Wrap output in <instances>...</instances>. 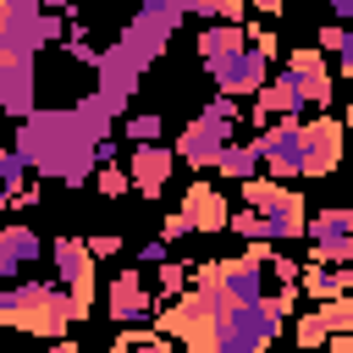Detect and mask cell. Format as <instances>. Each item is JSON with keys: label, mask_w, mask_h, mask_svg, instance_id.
I'll return each mask as SVG.
<instances>
[{"label": "cell", "mask_w": 353, "mask_h": 353, "mask_svg": "<svg viewBox=\"0 0 353 353\" xmlns=\"http://www.w3.org/2000/svg\"><path fill=\"white\" fill-rule=\"evenodd\" d=\"M171 171H176V149H165V143H132L127 176H132V193L138 199H160L165 182H171Z\"/></svg>", "instance_id": "obj_13"}, {"label": "cell", "mask_w": 353, "mask_h": 353, "mask_svg": "<svg viewBox=\"0 0 353 353\" xmlns=\"http://www.w3.org/2000/svg\"><path fill=\"white\" fill-rule=\"evenodd\" d=\"M105 309H110V320H121V325H143V320H154L160 292H149L143 270H138V265H127V270H116V276H110V287H105Z\"/></svg>", "instance_id": "obj_10"}, {"label": "cell", "mask_w": 353, "mask_h": 353, "mask_svg": "<svg viewBox=\"0 0 353 353\" xmlns=\"http://www.w3.org/2000/svg\"><path fill=\"white\" fill-rule=\"evenodd\" d=\"M342 127H347V132H353V105H347V116H342Z\"/></svg>", "instance_id": "obj_45"}, {"label": "cell", "mask_w": 353, "mask_h": 353, "mask_svg": "<svg viewBox=\"0 0 353 353\" xmlns=\"http://www.w3.org/2000/svg\"><path fill=\"white\" fill-rule=\"evenodd\" d=\"M298 353H314V347H298Z\"/></svg>", "instance_id": "obj_46"}, {"label": "cell", "mask_w": 353, "mask_h": 353, "mask_svg": "<svg viewBox=\"0 0 353 353\" xmlns=\"http://www.w3.org/2000/svg\"><path fill=\"white\" fill-rule=\"evenodd\" d=\"M0 110L28 121L39 110V72H33V55H11L0 50Z\"/></svg>", "instance_id": "obj_11"}, {"label": "cell", "mask_w": 353, "mask_h": 353, "mask_svg": "<svg viewBox=\"0 0 353 353\" xmlns=\"http://www.w3.org/2000/svg\"><path fill=\"white\" fill-rule=\"evenodd\" d=\"M325 347H331V353H353V331H331Z\"/></svg>", "instance_id": "obj_38"}, {"label": "cell", "mask_w": 353, "mask_h": 353, "mask_svg": "<svg viewBox=\"0 0 353 353\" xmlns=\"http://www.w3.org/2000/svg\"><path fill=\"white\" fill-rule=\"evenodd\" d=\"M72 110L83 116V127H88L94 138H110V121H116V116H127V110H121V105H116L110 94H99V88H88V94H83V99H77Z\"/></svg>", "instance_id": "obj_19"}, {"label": "cell", "mask_w": 353, "mask_h": 353, "mask_svg": "<svg viewBox=\"0 0 353 353\" xmlns=\"http://www.w3.org/2000/svg\"><path fill=\"white\" fill-rule=\"evenodd\" d=\"M276 116H303V99H298V83H292V72L281 66L259 94H254V110H248V121L254 127H270Z\"/></svg>", "instance_id": "obj_15"}, {"label": "cell", "mask_w": 353, "mask_h": 353, "mask_svg": "<svg viewBox=\"0 0 353 353\" xmlns=\"http://www.w3.org/2000/svg\"><path fill=\"white\" fill-rule=\"evenodd\" d=\"M110 353H171V336L165 331H127V336H116L110 342Z\"/></svg>", "instance_id": "obj_22"}, {"label": "cell", "mask_w": 353, "mask_h": 353, "mask_svg": "<svg viewBox=\"0 0 353 353\" xmlns=\"http://www.w3.org/2000/svg\"><path fill=\"white\" fill-rule=\"evenodd\" d=\"M94 188H99L105 199H127V193H132V176H127L121 165H99V176H94Z\"/></svg>", "instance_id": "obj_28"}, {"label": "cell", "mask_w": 353, "mask_h": 353, "mask_svg": "<svg viewBox=\"0 0 353 353\" xmlns=\"http://www.w3.org/2000/svg\"><path fill=\"white\" fill-rule=\"evenodd\" d=\"M309 243H331V237H353V210L347 204H331V210H320V215H309V232H303Z\"/></svg>", "instance_id": "obj_21"}, {"label": "cell", "mask_w": 353, "mask_h": 353, "mask_svg": "<svg viewBox=\"0 0 353 353\" xmlns=\"http://www.w3.org/2000/svg\"><path fill=\"white\" fill-rule=\"evenodd\" d=\"M188 232H193V221H188V210H171V215H165V221H160V237H165V243H171V248H176V243H182V237H188Z\"/></svg>", "instance_id": "obj_34"}, {"label": "cell", "mask_w": 353, "mask_h": 353, "mask_svg": "<svg viewBox=\"0 0 353 353\" xmlns=\"http://www.w3.org/2000/svg\"><path fill=\"white\" fill-rule=\"evenodd\" d=\"M33 259H39V237H33V226H22V221L0 226V287H11V281L22 276V265H33Z\"/></svg>", "instance_id": "obj_16"}, {"label": "cell", "mask_w": 353, "mask_h": 353, "mask_svg": "<svg viewBox=\"0 0 353 353\" xmlns=\"http://www.w3.org/2000/svg\"><path fill=\"white\" fill-rule=\"evenodd\" d=\"M72 17L44 11V0H0V50L39 55L44 44H66Z\"/></svg>", "instance_id": "obj_4"}, {"label": "cell", "mask_w": 353, "mask_h": 353, "mask_svg": "<svg viewBox=\"0 0 353 353\" xmlns=\"http://www.w3.org/2000/svg\"><path fill=\"white\" fill-rule=\"evenodd\" d=\"M270 61H276V50H265V44H243V50L210 61L204 72H210L215 94H237V99H243V94H259V88L270 83Z\"/></svg>", "instance_id": "obj_6"}, {"label": "cell", "mask_w": 353, "mask_h": 353, "mask_svg": "<svg viewBox=\"0 0 353 353\" xmlns=\"http://www.w3.org/2000/svg\"><path fill=\"white\" fill-rule=\"evenodd\" d=\"M292 336H298V347H314V353H320V347L331 342V325H325V314H320V309H303V314H298V325H292Z\"/></svg>", "instance_id": "obj_23"}, {"label": "cell", "mask_w": 353, "mask_h": 353, "mask_svg": "<svg viewBox=\"0 0 353 353\" xmlns=\"http://www.w3.org/2000/svg\"><path fill=\"white\" fill-rule=\"evenodd\" d=\"M309 259H320V265H353V237H331V243H314V248H309Z\"/></svg>", "instance_id": "obj_30"}, {"label": "cell", "mask_w": 353, "mask_h": 353, "mask_svg": "<svg viewBox=\"0 0 353 353\" xmlns=\"http://www.w3.org/2000/svg\"><path fill=\"white\" fill-rule=\"evenodd\" d=\"M232 132H237V121H215V116H193L182 132H176V160H188L193 171H215V160H221V149L232 143Z\"/></svg>", "instance_id": "obj_9"}, {"label": "cell", "mask_w": 353, "mask_h": 353, "mask_svg": "<svg viewBox=\"0 0 353 353\" xmlns=\"http://www.w3.org/2000/svg\"><path fill=\"white\" fill-rule=\"evenodd\" d=\"M182 210H188L193 232H226V221H232V204H226L210 182H193V188L182 193Z\"/></svg>", "instance_id": "obj_17"}, {"label": "cell", "mask_w": 353, "mask_h": 353, "mask_svg": "<svg viewBox=\"0 0 353 353\" xmlns=\"http://www.w3.org/2000/svg\"><path fill=\"white\" fill-rule=\"evenodd\" d=\"M182 6H171V0H143L138 11H132V22L121 28V39L99 55V94H110L121 110L132 105V94H138V83H143V72L165 55V44L176 39V28H182Z\"/></svg>", "instance_id": "obj_2"}, {"label": "cell", "mask_w": 353, "mask_h": 353, "mask_svg": "<svg viewBox=\"0 0 353 353\" xmlns=\"http://www.w3.org/2000/svg\"><path fill=\"white\" fill-rule=\"evenodd\" d=\"M33 176H55L66 188H83L99 176V138L83 127V116L72 105L61 110H33L28 121H17V143H11Z\"/></svg>", "instance_id": "obj_1"}, {"label": "cell", "mask_w": 353, "mask_h": 353, "mask_svg": "<svg viewBox=\"0 0 353 353\" xmlns=\"http://www.w3.org/2000/svg\"><path fill=\"white\" fill-rule=\"evenodd\" d=\"M127 143H160V132H165V121L154 116V110H138V116H127Z\"/></svg>", "instance_id": "obj_26"}, {"label": "cell", "mask_w": 353, "mask_h": 353, "mask_svg": "<svg viewBox=\"0 0 353 353\" xmlns=\"http://www.w3.org/2000/svg\"><path fill=\"white\" fill-rule=\"evenodd\" d=\"M204 116H215V121H243V105H237V94H215V99L204 105Z\"/></svg>", "instance_id": "obj_33"}, {"label": "cell", "mask_w": 353, "mask_h": 353, "mask_svg": "<svg viewBox=\"0 0 353 353\" xmlns=\"http://www.w3.org/2000/svg\"><path fill=\"white\" fill-rule=\"evenodd\" d=\"M320 314H325V325H331V331H353V292L325 298V303H320Z\"/></svg>", "instance_id": "obj_27"}, {"label": "cell", "mask_w": 353, "mask_h": 353, "mask_svg": "<svg viewBox=\"0 0 353 353\" xmlns=\"http://www.w3.org/2000/svg\"><path fill=\"white\" fill-rule=\"evenodd\" d=\"M83 243H88V254H94V259H110V254H121V237H116V232H99V237H83Z\"/></svg>", "instance_id": "obj_35"}, {"label": "cell", "mask_w": 353, "mask_h": 353, "mask_svg": "<svg viewBox=\"0 0 353 353\" xmlns=\"http://www.w3.org/2000/svg\"><path fill=\"white\" fill-rule=\"evenodd\" d=\"M347 39H353V28H347V22H325V28H320V44H314V50H325V55H336V50H342Z\"/></svg>", "instance_id": "obj_32"}, {"label": "cell", "mask_w": 353, "mask_h": 353, "mask_svg": "<svg viewBox=\"0 0 353 353\" xmlns=\"http://www.w3.org/2000/svg\"><path fill=\"white\" fill-rule=\"evenodd\" d=\"M188 281H193V265H188V259H165V265H160V287H154L160 303H171L176 292H188Z\"/></svg>", "instance_id": "obj_25"}, {"label": "cell", "mask_w": 353, "mask_h": 353, "mask_svg": "<svg viewBox=\"0 0 353 353\" xmlns=\"http://www.w3.org/2000/svg\"><path fill=\"white\" fill-rule=\"evenodd\" d=\"M28 182V160L17 149H0V188H22Z\"/></svg>", "instance_id": "obj_31"}, {"label": "cell", "mask_w": 353, "mask_h": 353, "mask_svg": "<svg viewBox=\"0 0 353 353\" xmlns=\"http://www.w3.org/2000/svg\"><path fill=\"white\" fill-rule=\"evenodd\" d=\"M50 353H83V347H77V342H66V336H61V342H50Z\"/></svg>", "instance_id": "obj_43"}, {"label": "cell", "mask_w": 353, "mask_h": 353, "mask_svg": "<svg viewBox=\"0 0 353 353\" xmlns=\"http://www.w3.org/2000/svg\"><path fill=\"white\" fill-rule=\"evenodd\" d=\"M77 0H44V11H72Z\"/></svg>", "instance_id": "obj_44"}, {"label": "cell", "mask_w": 353, "mask_h": 353, "mask_svg": "<svg viewBox=\"0 0 353 353\" xmlns=\"http://www.w3.org/2000/svg\"><path fill=\"white\" fill-rule=\"evenodd\" d=\"M287 72H292L303 105H314V110L331 105V66H325V50H314V44H309V50H292V55H287Z\"/></svg>", "instance_id": "obj_14"}, {"label": "cell", "mask_w": 353, "mask_h": 353, "mask_svg": "<svg viewBox=\"0 0 353 353\" xmlns=\"http://www.w3.org/2000/svg\"><path fill=\"white\" fill-rule=\"evenodd\" d=\"M331 22H353V0H331Z\"/></svg>", "instance_id": "obj_40"}, {"label": "cell", "mask_w": 353, "mask_h": 353, "mask_svg": "<svg viewBox=\"0 0 353 353\" xmlns=\"http://www.w3.org/2000/svg\"><path fill=\"white\" fill-rule=\"evenodd\" d=\"M215 171H221V176H232V182L259 176V143H254V138H248V143H226V149H221V160H215Z\"/></svg>", "instance_id": "obj_20"}, {"label": "cell", "mask_w": 353, "mask_h": 353, "mask_svg": "<svg viewBox=\"0 0 353 353\" xmlns=\"http://www.w3.org/2000/svg\"><path fill=\"white\" fill-rule=\"evenodd\" d=\"M72 320H77V309H72V292L61 281H11V287H0V325H11V331L61 342Z\"/></svg>", "instance_id": "obj_3"}, {"label": "cell", "mask_w": 353, "mask_h": 353, "mask_svg": "<svg viewBox=\"0 0 353 353\" xmlns=\"http://www.w3.org/2000/svg\"><path fill=\"white\" fill-rule=\"evenodd\" d=\"M243 44H248V28H243V22H210V28L199 33V61L210 66V61H221V55L243 50Z\"/></svg>", "instance_id": "obj_18"}, {"label": "cell", "mask_w": 353, "mask_h": 353, "mask_svg": "<svg viewBox=\"0 0 353 353\" xmlns=\"http://www.w3.org/2000/svg\"><path fill=\"white\" fill-rule=\"evenodd\" d=\"M336 287H342V292H353V265H336Z\"/></svg>", "instance_id": "obj_42"}, {"label": "cell", "mask_w": 353, "mask_h": 353, "mask_svg": "<svg viewBox=\"0 0 353 353\" xmlns=\"http://www.w3.org/2000/svg\"><path fill=\"white\" fill-rule=\"evenodd\" d=\"M116 149H121L116 138H99V165H116Z\"/></svg>", "instance_id": "obj_39"}, {"label": "cell", "mask_w": 353, "mask_h": 353, "mask_svg": "<svg viewBox=\"0 0 353 353\" xmlns=\"http://www.w3.org/2000/svg\"><path fill=\"white\" fill-rule=\"evenodd\" d=\"M165 259H171V243H165V237H149V243L138 248V265H165Z\"/></svg>", "instance_id": "obj_36"}, {"label": "cell", "mask_w": 353, "mask_h": 353, "mask_svg": "<svg viewBox=\"0 0 353 353\" xmlns=\"http://www.w3.org/2000/svg\"><path fill=\"white\" fill-rule=\"evenodd\" d=\"M248 6H254V11H265V17H281V6H287V0H248Z\"/></svg>", "instance_id": "obj_41"}, {"label": "cell", "mask_w": 353, "mask_h": 353, "mask_svg": "<svg viewBox=\"0 0 353 353\" xmlns=\"http://www.w3.org/2000/svg\"><path fill=\"white\" fill-rule=\"evenodd\" d=\"M243 204H248V210H259V221H265V237H270V243H298V237L309 232V210H303V199H298L287 182L248 176V182H243Z\"/></svg>", "instance_id": "obj_5"}, {"label": "cell", "mask_w": 353, "mask_h": 353, "mask_svg": "<svg viewBox=\"0 0 353 353\" xmlns=\"http://www.w3.org/2000/svg\"><path fill=\"white\" fill-rule=\"evenodd\" d=\"M50 259H55V281L72 292L77 320H88V303H94V254H88V243L83 237H55Z\"/></svg>", "instance_id": "obj_8"}, {"label": "cell", "mask_w": 353, "mask_h": 353, "mask_svg": "<svg viewBox=\"0 0 353 353\" xmlns=\"http://www.w3.org/2000/svg\"><path fill=\"white\" fill-rule=\"evenodd\" d=\"M342 149H347V127L336 116L303 121V176H331L342 165Z\"/></svg>", "instance_id": "obj_12"}, {"label": "cell", "mask_w": 353, "mask_h": 353, "mask_svg": "<svg viewBox=\"0 0 353 353\" xmlns=\"http://www.w3.org/2000/svg\"><path fill=\"white\" fill-rule=\"evenodd\" d=\"M254 143L270 176H303V116H276L270 127H259Z\"/></svg>", "instance_id": "obj_7"}, {"label": "cell", "mask_w": 353, "mask_h": 353, "mask_svg": "<svg viewBox=\"0 0 353 353\" xmlns=\"http://www.w3.org/2000/svg\"><path fill=\"white\" fill-rule=\"evenodd\" d=\"M226 226H232L243 243H259V237H265V221H259V210H248V204H243V210H232V221H226ZM265 243H270V237H265Z\"/></svg>", "instance_id": "obj_29"}, {"label": "cell", "mask_w": 353, "mask_h": 353, "mask_svg": "<svg viewBox=\"0 0 353 353\" xmlns=\"http://www.w3.org/2000/svg\"><path fill=\"white\" fill-rule=\"evenodd\" d=\"M28 204H39V188H33V182L11 188V210H28Z\"/></svg>", "instance_id": "obj_37"}, {"label": "cell", "mask_w": 353, "mask_h": 353, "mask_svg": "<svg viewBox=\"0 0 353 353\" xmlns=\"http://www.w3.org/2000/svg\"><path fill=\"white\" fill-rule=\"evenodd\" d=\"M248 0H188V17H204V22H243Z\"/></svg>", "instance_id": "obj_24"}]
</instances>
